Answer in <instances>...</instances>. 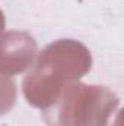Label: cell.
<instances>
[{
	"label": "cell",
	"instance_id": "cell-1",
	"mask_svg": "<svg viewBox=\"0 0 124 126\" xmlns=\"http://www.w3.org/2000/svg\"><path fill=\"white\" fill-rule=\"evenodd\" d=\"M92 69L89 48L77 40L62 38L47 44L22 81V93L32 107L48 110L63 90Z\"/></svg>",
	"mask_w": 124,
	"mask_h": 126
},
{
	"label": "cell",
	"instance_id": "cell-2",
	"mask_svg": "<svg viewBox=\"0 0 124 126\" xmlns=\"http://www.w3.org/2000/svg\"><path fill=\"white\" fill-rule=\"evenodd\" d=\"M57 126H108L120 98L104 85L69 84L59 98Z\"/></svg>",
	"mask_w": 124,
	"mask_h": 126
},
{
	"label": "cell",
	"instance_id": "cell-3",
	"mask_svg": "<svg viewBox=\"0 0 124 126\" xmlns=\"http://www.w3.org/2000/svg\"><path fill=\"white\" fill-rule=\"evenodd\" d=\"M38 47L29 32L7 31L0 34V75L15 76L34 64Z\"/></svg>",
	"mask_w": 124,
	"mask_h": 126
},
{
	"label": "cell",
	"instance_id": "cell-4",
	"mask_svg": "<svg viewBox=\"0 0 124 126\" xmlns=\"http://www.w3.org/2000/svg\"><path fill=\"white\" fill-rule=\"evenodd\" d=\"M16 103V84L9 78L0 75V116L9 113Z\"/></svg>",
	"mask_w": 124,
	"mask_h": 126
},
{
	"label": "cell",
	"instance_id": "cell-5",
	"mask_svg": "<svg viewBox=\"0 0 124 126\" xmlns=\"http://www.w3.org/2000/svg\"><path fill=\"white\" fill-rule=\"evenodd\" d=\"M4 25H6V21H4V13H3V10L0 9V34L3 32L4 30Z\"/></svg>",
	"mask_w": 124,
	"mask_h": 126
},
{
	"label": "cell",
	"instance_id": "cell-6",
	"mask_svg": "<svg viewBox=\"0 0 124 126\" xmlns=\"http://www.w3.org/2000/svg\"><path fill=\"white\" fill-rule=\"evenodd\" d=\"M56 126H57V125H56Z\"/></svg>",
	"mask_w": 124,
	"mask_h": 126
}]
</instances>
